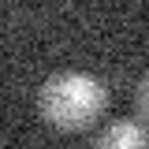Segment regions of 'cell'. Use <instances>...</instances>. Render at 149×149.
<instances>
[{"label":"cell","instance_id":"obj_1","mask_svg":"<svg viewBox=\"0 0 149 149\" xmlns=\"http://www.w3.org/2000/svg\"><path fill=\"white\" fill-rule=\"evenodd\" d=\"M108 108V86L90 71H56L37 90V112L63 134L90 130Z\"/></svg>","mask_w":149,"mask_h":149},{"label":"cell","instance_id":"obj_2","mask_svg":"<svg viewBox=\"0 0 149 149\" xmlns=\"http://www.w3.org/2000/svg\"><path fill=\"white\" fill-rule=\"evenodd\" d=\"M93 149H149V130L134 119H116L93 138Z\"/></svg>","mask_w":149,"mask_h":149},{"label":"cell","instance_id":"obj_3","mask_svg":"<svg viewBox=\"0 0 149 149\" xmlns=\"http://www.w3.org/2000/svg\"><path fill=\"white\" fill-rule=\"evenodd\" d=\"M134 112H138V119H149V74H142L134 86Z\"/></svg>","mask_w":149,"mask_h":149}]
</instances>
